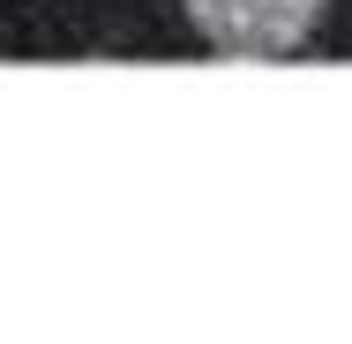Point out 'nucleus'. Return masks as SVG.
<instances>
[{
    "label": "nucleus",
    "instance_id": "obj_1",
    "mask_svg": "<svg viewBox=\"0 0 352 344\" xmlns=\"http://www.w3.org/2000/svg\"><path fill=\"white\" fill-rule=\"evenodd\" d=\"M330 0H188V23L217 53H292Z\"/></svg>",
    "mask_w": 352,
    "mask_h": 344
}]
</instances>
